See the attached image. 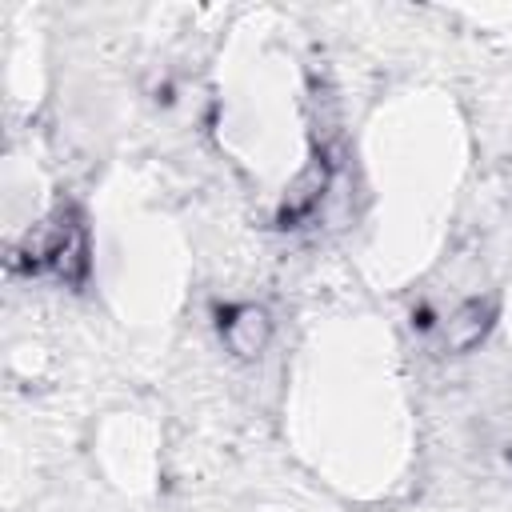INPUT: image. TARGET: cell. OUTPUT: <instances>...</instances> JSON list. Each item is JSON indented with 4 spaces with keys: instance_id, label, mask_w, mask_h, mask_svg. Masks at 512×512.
<instances>
[{
    "instance_id": "6da1fadb",
    "label": "cell",
    "mask_w": 512,
    "mask_h": 512,
    "mask_svg": "<svg viewBox=\"0 0 512 512\" xmlns=\"http://www.w3.org/2000/svg\"><path fill=\"white\" fill-rule=\"evenodd\" d=\"M220 332L232 352L252 356V352H260V344L268 336V320L260 308H228V320H220Z\"/></svg>"
},
{
    "instance_id": "7a4b0ae2",
    "label": "cell",
    "mask_w": 512,
    "mask_h": 512,
    "mask_svg": "<svg viewBox=\"0 0 512 512\" xmlns=\"http://www.w3.org/2000/svg\"><path fill=\"white\" fill-rule=\"evenodd\" d=\"M484 328H488V308H480V300H472L460 312H452V320L444 328V340H448V348L464 352L484 336Z\"/></svg>"
}]
</instances>
